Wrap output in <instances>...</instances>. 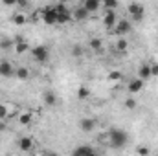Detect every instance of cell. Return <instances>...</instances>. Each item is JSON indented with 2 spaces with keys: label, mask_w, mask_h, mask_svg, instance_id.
<instances>
[{
  "label": "cell",
  "mask_w": 158,
  "mask_h": 156,
  "mask_svg": "<svg viewBox=\"0 0 158 156\" xmlns=\"http://www.w3.org/2000/svg\"><path fill=\"white\" fill-rule=\"evenodd\" d=\"M17 6L19 7H28V2L26 0H20V2H17Z\"/></svg>",
  "instance_id": "1f68e13d"
},
{
  "label": "cell",
  "mask_w": 158,
  "mask_h": 156,
  "mask_svg": "<svg viewBox=\"0 0 158 156\" xmlns=\"http://www.w3.org/2000/svg\"><path fill=\"white\" fill-rule=\"evenodd\" d=\"M88 11L83 7V6H79L76 11H72V18H76V20H85V18H88Z\"/></svg>",
  "instance_id": "7c38bea8"
},
{
  "label": "cell",
  "mask_w": 158,
  "mask_h": 156,
  "mask_svg": "<svg viewBox=\"0 0 158 156\" xmlns=\"http://www.w3.org/2000/svg\"><path fill=\"white\" fill-rule=\"evenodd\" d=\"M103 6H105V9H107V11H114V9L118 7V2H116V0H105V2H103Z\"/></svg>",
  "instance_id": "44dd1931"
},
{
  "label": "cell",
  "mask_w": 158,
  "mask_h": 156,
  "mask_svg": "<svg viewBox=\"0 0 158 156\" xmlns=\"http://www.w3.org/2000/svg\"><path fill=\"white\" fill-rule=\"evenodd\" d=\"M15 50H17V53H24L26 50H28V42L24 39H17V44H15Z\"/></svg>",
  "instance_id": "e0dca14e"
},
{
  "label": "cell",
  "mask_w": 158,
  "mask_h": 156,
  "mask_svg": "<svg viewBox=\"0 0 158 156\" xmlns=\"http://www.w3.org/2000/svg\"><path fill=\"white\" fill-rule=\"evenodd\" d=\"M31 53H33V59L39 61V63H46L48 57H50V50L46 46H35Z\"/></svg>",
  "instance_id": "5b68a950"
},
{
  "label": "cell",
  "mask_w": 158,
  "mask_h": 156,
  "mask_svg": "<svg viewBox=\"0 0 158 156\" xmlns=\"http://www.w3.org/2000/svg\"><path fill=\"white\" fill-rule=\"evenodd\" d=\"M116 48H118L119 51H121V50H125V48H127V40H125V39H119L118 42H116Z\"/></svg>",
  "instance_id": "f1b7e54d"
},
{
  "label": "cell",
  "mask_w": 158,
  "mask_h": 156,
  "mask_svg": "<svg viewBox=\"0 0 158 156\" xmlns=\"http://www.w3.org/2000/svg\"><path fill=\"white\" fill-rule=\"evenodd\" d=\"M125 107H127V109H131V110H132V109H136V101H134V99H132V97H129V99H127V101H125Z\"/></svg>",
  "instance_id": "83f0119b"
},
{
  "label": "cell",
  "mask_w": 158,
  "mask_h": 156,
  "mask_svg": "<svg viewBox=\"0 0 158 156\" xmlns=\"http://www.w3.org/2000/svg\"><path fill=\"white\" fill-rule=\"evenodd\" d=\"M142 88H143V81H142V79H132V81L127 84V90H129L131 94H138Z\"/></svg>",
  "instance_id": "ba28073f"
},
{
  "label": "cell",
  "mask_w": 158,
  "mask_h": 156,
  "mask_svg": "<svg viewBox=\"0 0 158 156\" xmlns=\"http://www.w3.org/2000/svg\"><path fill=\"white\" fill-rule=\"evenodd\" d=\"M55 9H57V24H66V22L72 20V11L64 4L55 6Z\"/></svg>",
  "instance_id": "7a4b0ae2"
},
{
  "label": "cell",
  "mask_w": 158,
  "mask_h": 156,
  "mask_svg": "<svg viewBox=\"0 0 158 156\" xmlns=\"http://www.w3.org/2000/svg\"><path fill=\"white\" fill-rule=\"evenodd\" d=\"M0 76H2V77H11V76H13V66H11L9 63L2 61V63H0Z\"/></svg>",
  "instance_id": "8fae6325"
},
{
  "label": "cell",
  "mask_w": 158,
  "mask_h": 156,
  "mask_svg": "<svg viewBox=\"0 0 158 156\" xmlns=\"http://www.w3.org/2000/svg\"><path fill=\"white\" fill-rule=\"evenodd\" d=\"M99 0H85V4H83V7L88 11V13H96L98 9H99Z\"/></svg>",
  "instance_id": "9c48e42d"
},
{
  "label": "cell",
  "mask_w": 158,
  "mask_h": 156,
  "mask_svg": "<svg viewBox=\"0 0 158 156\" xmlns=\"http://www.w3.org/2000/svg\"><path fill=\"white\" fill-rule=\"evenodd\" d=\"M44 103H46L48 107H53V105L57 103V97H55V94H53V92H46V94H44Z\"/></svg>",
  "instance_id": "2e32d148"
},
{
  "label": "cell",
  "mask_w": 158,
  "mask_h": 156,
  "mask_svg": "<svg viewBox=\"0 0 158 156\" xmlns=\"http://www.w3.org/2000/svg\"><path fill=\"white\" fill-rule=\"evenodd\" d=\"M96 119L94 117H83L81 121H79V127H81V130H85V132H92L94 129H96Z\"/></svg>",
  "instance_id": "8992f818"
},
{
  "label": "cell",
  "mask_w": 158,
  "mask_h": 156,
  "mask_svg": "<svg viewBox=\"0 0 158 156\" xmlns=\"http://www.w3.org/2000/svg\"><path fill=\"white\" fill-rule=\"evenodd\" d=\"M42 20H44V24H48V26L57 24V9H55V7H46V9L42 11Z\"/></svg>",
  "instance_id": "277c9868"
},
{
  "label": "cell",
  "mask_w": 158,
  "mask_h": 156,
  "mask_svg": "<svg viewBox=\"0 0 158 156\" xmlns=\"http://www.w3.org/2000/svg\"><path fill=\"white\" fill-rule=\"evenodd\" d=\"M13 44H15L13 39H0V50H9L13 48Z\"/></svg>",
  "instance_id": "ac0fdd59"
},
{
  "label": "cell",
  "mask_w": 158,
  "mask_h": 156,
  "mask_svg": "<svg viewBox=\"0 0 158 156\" xmlns=\"http://www.w3.org/2000/svg\"><path fill=\"white\" fill-rule=\"evenodd\" d=\"M72 55H74V57H81V55H83V48H81L79 44H74V46H72Z\"/></svg>",
  "instance_id": "d4e9b609"
},
{
  "label": "cell",
  "mask_w": 158,
  "mask_h": 156,
  "mask_svg": "<svg viewBox=\"0 0 158 156\" xmlns=\"http://www.w3.org/2000/svg\"><path fill=\"white\" fill-rule=\"evenodd\" d=\"M101 46H103V42H101V39H92V40H90V48H92V50L99 51V50H101Z\"/></svg>",
  "instance_id": "603a6c76"
},
{
  "label": "cell",
  "mask_w": 158,
  "mask_h": 156,
  "mask_svg": "<svg viewBox=\"0 0 158 156\" xmlns=\"http://www.w3.org/2000/svg\"><path fill=\"white\" fill-rule=\"evenodd\" d=\"M88 156H98V154H96V153H94V151H92V153H90V154H88Z\"/></svg>",
  "instance_id": "836d02e7"
},
{
  "label": "cell",
  "mask_w": 158,
  "mask_h": 156,
  "mask_svg": "<svg viewBox=\"0 0 158 156\" xmlns=\"http://www.w3.org/2000/svg\"><path fill=\"white\" fill-rule=\"evenodd\" d=\"M138 154H140V156H147V154H149V149L142 145V147H138Z\"/></svg>",
  "instance_id": "f546056e"
},
{
  "label": "cell",
  "mask_w": 158,
  "mask_h": 156,
  "mask_svg": "<svg viewBox=\"0 0 158 156\" xmlns=\"http://www.w3.org/2000/svg\"><path fill=\"white\" fill-rule=\"evenodd\" d=\"M109 79H110V81H118V79H121V72H118V70L110 72V74H109Z\"/></svg>",
  "instance_id": "4316f807"
},
{
  "label": "cell",
  "mask_w": 158,
  "mask_h": 156,
  "mask_svg": "<svg viewBox=\"0 0 158 156\" xmlns=\"http://www.w3.org/2000/svg\"><path fill=\"white\" fill-rule=\"evenodd\" d=\"M4 129H6V125H4V123H0V130H4Z\"/></svg>",
  "instance_id": "d6a6232c"
},
{
  "label": "cell",
  "mask_w": 158,
  "mask_h": 156,
  "mask_svg": "<svg viewBox=\"0 0 158 156\" xmlns=\"http://www.w3.org/2000/svg\"><path fill=\"white\" fill-rule=\"evenodd\" d=\"M90 96V90L86 88V86H79V90H77V97L79 99H86Z\"/></svg>",
  "instance_id": "ffe728a7"
},
{
  "label": "cell",
  "mask_w": 158,
  "mask_h": 156,
  "mask_svg": "<svg viewBox=\"0 0 158 156\" xmlns=\"http://www.w3.org/2000/svg\"><path fill=\"white\" fill-rule=\"evenodd\" d=\"M92 153V147L90 145H79L72 151V156H88Z\"/></svg>",
  "instance_id": "4fadbf2b"
},
{
  "label": "cell",
  "mask_w": 158,
  "mask_h": 156,
  "mask_svg": "<svg viewBox=\"0 0 158 156\" xmlns=\"http://www.w3.org/2000/svg\"><path fill=\"white\" fill-rule=\"evenodd\" d=\"M129 142V136L121 129H110L109 130V143L112 149H123Z\"/></svg>",
  "instance_id": "6da1fadb"
},
{
  "label": "cell",
  "mask_w": 158,
  "mask_h": 156,
  "mask_svg": "<svg viewBox=\"0 0 158 156\" xmlns=\"http://www.w3.org/2000/svg\"><path fill=\"white\" fill-rule=\"evenodd\" d=\"M26 22V15H22V13H17V15H13V24H17V26H22Z\"/></svg>",
  "instance_id": "d6986e66"
},
{
  "label": "cell",
  "mask_w": 158,
  "mask_h": 156,
  "mask_svg": "<svg viewBox=\"0 0 158 156\" xmlns=\"http://www.w3.org/2000/svg\"><path fill=\"white\" fill-rule=\"evenodd\" d=\"M19 121H20L22 125H28V123L31 121V114H30V112H26V114H20V117H19Z\"/></svg>",
  "instance_id": "cb8c5ba5"
},
{
  "label": "cell",
  "mask_w": 158,
  "mask_h": 156,
  "mask_svg": "<svg viewBox=\"0 0 158 156\" xmlns=\"http://www.w3.org/2000/svg\"><path fill=\"white\" fill-rule=\"evenodd\" d=\"M7 114H9V112H7V107L0 103V119H6V117H7Z\"/></svg>",
  "instance_id": "484cf974"
},
{
  "label": "cell",
  "mask_w": 158,
  "mask_h": 156,
  "mask_svg": "<svg viewBox=\"0 0 158 156\" xmlns=\"http://www.w3.org/2000/svg\"><path fill=\"white\" fill-rule=\"evenodd\" d=\"M19 147H20V151H30L33 147V140L28 138V136H24V138L19 140Z\"/></svg>",
  "instance_id": "5bb4252c"
},
{
  "label": "cell",
  "mask_w": 158,
  "mask_h": 156,
  "mask_svg": "<svg viewBox=\"0 0 158 156\" xmlns=\"http://www.w3.org/2000/svg\"><path fill=\"white\" fill-rule=\"evenodd\" d=\"M129 15L136 20V22H140L142 18H143V13H145V9H143V6L142 4H138V2H132V4H129Z\"/></svg>",
  "instance_id": "3957f363"
},
{
  "label": "cell",
  "mask_w": 158,
  "mask_h": 156,
  "mask_svg": "<svg viewBox=\"0 0 158 156\" xmlns=\"http://www.w3.org/2000/svg\"><path fill=\"white\" fill-rule=\"evenodd\" d=\"M153 76H155V77L158 76V64H151V77H153Z\"/></svg>",
  "instance_id": "4dcf8cb0"
},
{
  "label": "cell",
  "mask_w": 158,
  "mask_h": 156,
  "mask_svg": "<svg viewBox=\"0 0 158 156\" xmlns=\"http://www.w3.org/2000/svg\"><path fill=\"white\" fill-rule=\"evenodd\" d=\"M17 77H19V79H28V77H30V70H28V68H24V66H22V68H19V70H17Z\"/></svg>",
  "instance_id": "7402d4cb"
},
{
  "label": "cell",
  "mask_w": 158,
  "mask_h": 156,
  "mask_svg": "<svg viewBox=\"0 0 158 156\" xmlns=\"http://www.w3.org/2000/svg\"><path fill=\"white\" fill-rule=\"evenodd\" d=\"M129 31H131V22H129V20L123 18V20H119L118 24H116V33H118V35L123 37V35H127Z\"/></svg>",
  "instance_id": "52a82bcc"
},
{
  "label": "cell",
  "mask_w": 158,
  "mask_h": 156,
  "mask_svg": "<svg viewBox=\"0 0 158 156\" xmlns=\"http://www.w3.org/2000/svg\"><path fill=\"white\" fill-rule=\"evenodd\" d=\"M103 24L110 30V28H114V24H116V13L114 11H107V15L103 17Z\"/></svg>",
  "instance_id": "30bf717a"
},
{
  "label": "cell",
  "mask_w": 158,
  "mask_h": 156,
  "mask_svg": "<svg viewBox=\"0 0 158 156\" xmlns=\"http://www.w3.org/2000/svg\"><path fill=\"white\" fill-rule=\"evenodd\" d=\"M149 77H151V66H149V64L140 66V70H138V79L145 81V79H149Z\"/></svg>",
  "instance_id": "9a60e30c"
}]
</instances>
